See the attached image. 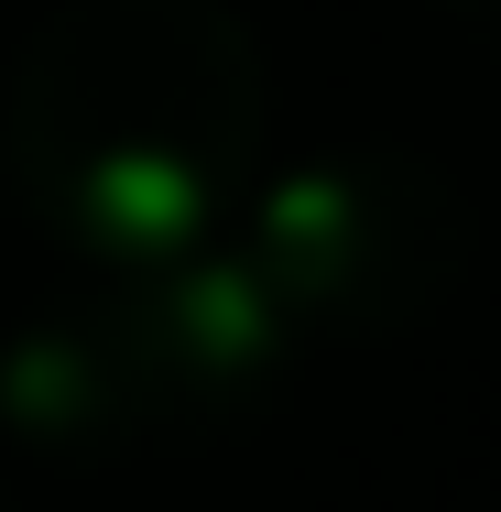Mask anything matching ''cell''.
<instances>
[{"label":"cell","mask_w":501,"mask_h":512,"mask_svg":"<svg viewBox=\"0 0 501 512\" xmlns=\"http://www.w3.org/2000/svg\"><path fill=\"white\" fill-rule=\"evenodd\" d=\"M273 66L229 0H66L0 99V164L33 229L109 273L229 240L262 175Z\"/></svg>","instance_id":"6da1fadb"},{"label":"cell","mask_w":501,"mask_h":512,"mask_svg":"<svg viewBox=\"0 0 501 512\" xmlns=\"http://www.w3.org/2000/svg\"><path fill=\"white\" fill-rule=\"evenodd\" d=\"M229 251L295 338H403L458 295L480 218L469 186L436 175L425 153H316L251 197Z\"/></svg>","instance_id":"7a4b0ae2"},{"label":"cell","mask_w":501,"mask_h":512,"mask_svg":"<svg viewBox=\"0 0 501 512\" xmlns=\"http://www.w3.org/2000/svg\"><path fill=\"white\" fill-rule=\"evenodd\" d=\"M120 349H131V382L153 436H207V425H240V414L273 393L295 327L284 306L251 284V262L229 240H207L186 262H153V273H120Z\"/></svg>","instance_id":"3957f363"},{"label":"cell","mask_w":501,"mask_h":512,"mask_svg":"<svg viewBox=\"0 0 501 512\" xmlns=\"http://www.w3.org/2000/svg\"><path fill=\"white\" fill-rule=\"evenodd\" d=\"M0 425L22 447H55V458L153 447V414H142V382H131V349H120L109 295L11 327V349H0Z\"/></svg>","instance_id":"277c9868"},{"label":"cell","mask_w":501,"mask_h":512,"mask_svg":"<svg viewBox=\"0 0 501 512\" xmlns=\"http://www.w3.org/2000/svg\"><path fill=\"white\" fill-rule=\"evenodd\" d=\"M436 11H458V22H480V33H501V0H436Z\"/></svg>","instance_id":"5b68a950"},{"label":"cell","mask_w":501,"mask_h":512,"mask_svg":"<svg viewBox=\"0 0 501 512\" xmlns=\"http://www.w3.org/2000/svg\"><path fill=\"white\" fill-rule=\"evenodd\" d=\"M0 512H11V502H0Z\"/></svg>","instance_id":"8992f818"}]
</instances>
